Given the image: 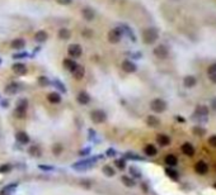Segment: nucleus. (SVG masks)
<instances>
[{"label":"nucleus","instance_id":"nucleus-17","mask_svg":"<svg viewBox=\"0 0 216 195\" xmlns=\"http://www.w3.org/2000/svg\"><path fill=\"white\" fill-rule=\"evenodd\" d=\"M196 82H197L196 77L190 75V76H186V77H184V80H183V85H184L187 89H191V88H193V86L196 85Z\"/></svg>","mask_w":216,"mask_h":195},{"label":"nucleus","instance_id":"nucleus-34","mask_svg":"<svg viewBox=\"0 0 216 195\" xmlns=\"http://www.w3.org/2000/svg\"><path fill=\"white\" fill-rule=\"evenodd\" d=\"M165 174L170 177V179H173V180H177L178 179V172L175 171V170H173V169H165Z\"/></svg>","mask_w":216,"mask_h":195},{"label":"nucleus","instance_id":"nucleus-20","mask_svg":"<svg viewBox=\"0 0 216 195\" xmlns=\"http://www.w3.org/2000/svg\"><path fill=\"white\" fill-rule=\"evenodd\" d=\"M182 152L184 153L186 156H193L195 155V148L191 143H184L182 146Z\"/></svg>","mask_w":216,"mask_h":195},{"label":"nucleus","instance_id":"nucleus-27","mask_svg":"<svg viewBox=\"0 0 216 195\" xmlns=\"http://www.w3.org/2000/svg\"><path fill=\"white\" fill-rule=\"evenodd\" d=\"M47 38H48V34H47L45 31H38V32L34 34V39H36L37 42H45Z\"/></svg>","mask_w":216,"mask_h":195},{"label":"nucleus","instance_id":"nucleus-46","mask_svg":"<svg viewBox=\"0 0 216 195\" xmlns=\"http://www.w3.org/2000/svg\"><path fill=\"white\" fill-rule=\"evenodd\" d=\"M211 108L214 110H216V98H214V99L211 100Z\"/></svg>","mask_w":216,"mask_h":195},{"label":"nucleus","instance_id":"nucleus-26","mask_svg":"<svg viewBox=\"0 0 216 195\" xmlns=\"http://www.w3.org/2000/svg\"><path fill=\"white\" fill-rule=\"evenodd\" d=\"M144 152L146 153L147 156H155L156 153H158V150L155 148V146H153V145H147V146H145V148H144Z\"/></svg>","mask_w":216,"mask_h":195},{"label":"nucleus","instance_id":"nucleus-15","mask_svg":"<svg viewBox=\"0 0 216 195\" xmlns=\"http://www.w3.org/2000/svg\"><path fill=\"white\" fill-rule=\"evenodd\" d=\"M10 47L14 48V50H22L25 47V41L23 38H17V39H13L11 43H10Z\"/></svg>","mask_w":216,"mask_h":195},{"label":"nucleus","instance_id":"nucleus-22","mask_svg":"<svg viewBox=\"0 0 216 195\" xmlns=\"http://www.w3.org/2000/svg\"><path fill=\"white\" fill-rule=\"evenodd\" d=\"M64 66H65L66 70H69V71L73 72L74 70H75V67L78 66V63L73 58H66V60H64Z\"/></svg>","mask_w":216,"mask_h":195},{"label":"nucleus","instance_id":"nucleus-14","mask_svg":"<svg viewBox=\"0 0 216 195\" xmlns=\"http://www.w3.org/2000/svg\"><path fill=\"white\" fill-rule=\"evenodd\" d=\"M73 75H74V77H75L76 80H82V79L84 77V75H85V68H84V66L78 65V66L75 67V70L73 71Z\"/></svg>","mask_w":216,"mask_h":195},{"label":"nucleus","instance_id":"nucleus-49","mask_svg":"<svg viewBox=\"0 0 216 195\" xmlns=\"http://www.w3.org/2000/svg\"><path fill=\"white\" fill-rule=\"evenodd\" d=\"M215 186H216V184H215Z\"/></svg>","mask_w":216,"mask_h":195},{"label":"nucleus","instance_id":"nucleus-7","mask_svg":"<svg viewBox=\"0 0 216 195\" xmlns=\"http://www.w3.org/2000/svg\"><path fill=\"white\" fill-rule=\"evenodd\" d=\"M96 162V160H83V161H79L73 165V169H76V170H88L93 166V163Z\"/></svg>","mask_w":216,"mask_h":195},{"label":"nucleus","instance_id":"nucleus-40","mask_svg":"<svg viewBox=\"0 0 216 195\" xmlns=\"http://www.w3.org/2000/svg\"><path fill=\"white\" fill-rule=\"evenodd\" d=\"M209 143H210V146L216 147V136H211V137L209 138Z\"/></svg>","mask_w":216,"mask_h":195},{"label":"nucleus","instance_id":"nucleus-31","mask_svg":"<svg viewBox=\"0 0 216 195\" xmlns=\"http://www.w3.org/2000/svg\"><path fill=\"white\" fill-rule=\"evenodd\" d=\"M102 171H103V174H104L106 176H108V177H112V176H115V170H113V167H112V166H110V165H106V166H103Z\"/></svg>","mask_w":216,"mask_h":195},{"label":"nucleus","instance_id":"nucleus-29","mask_svg":"<svg viewBox=\"0 0 216 195\" xmlns=\"http://www.w3.org/2000/svg\"><path fill=\"white\" fill-rule=\"evenodd\" d=\"M71 37V32L67 29V28H61L59 31V38L61 39H69Z\"/></svg>","mask_w":216,"mask_h":195},{"label":"nucleus","instance_id":"nucleus-41","mask_svg":"<svg viewBox=\"0 0 216 195\" xmlns=\"http://www.w3.org/2000/svg\"><path fill=\"white\" fill-rule=\"evenodd\" d=\"M57 3L61 5H70L73 3V0H57Z\"/></svg>","mask_w":216,"mask_h":195},{"label":"nucleus","instance_id":"nucleus-44","mask_svg":"<svg viewBox=\"0 0 216 195\" xmlns=\"http://www.w3.org/2000/svg\"><path fill=\"white\" fill-rule=\"evenodd\" d=\"M38 167H39L41 170H53V167H51V166H45V165H39Z\"/></svg>","mask_w":216,"mask_h":195},{"label":"nucleus","instance_id":"nucleus-42","mask_svg":"<svg viewBox=\"0 0 216 195\" xmlns=\"http://www.w3.org/2000/svg\"><path fill=\"white\" fill-rule=\"evenodd\" d=\"M130 172H131L133 176H136V177H139V176H140V172L136 170V167H131V169H130Z\"/></svg>","mask_w":216,"mask_h":195},{"label":"nucleus","instance_id":"nucleus-2","mask_svg":"<svg viewBox=\"0 0 216 195\" xmlns=\"http://www.w3.org/2000/svg\"><path fill=\"white\" fill-rule=\"evenodd\" d=\"M150 109L155 111V113H163L167 109V103L163 99H160V98H156V99H154L150 103Z\"/></svg>","mask_w":216,"mask_h":195},{"label":"nucleus","instance_id":"nucleus-35","mask_svg":"<svg viewBox=\"0 0 216 195\" xmlns=\"http://www.w3.org/2000/svg\"><path fill=\"white\" fill-rule=\"evenodd\" d=\"M62 150H64V147H62V145H60V143H57V145H55L53 146V148H52V152L55 153L56 156H59L60 153H62Z\"/></svg>","mask_w":216,"mask_h":195},{"label":"nucleus","instance_id":"nucleus-36","mask_svg":"<svg viewBox=\"0 0 216 195\" xmlns=\"http://www.w3.org/2000/svg\"><path fill=\"white\" fill-rule=\"evenodd\" d=\"M38 84L41 86H47L48 84H50V81H48V79L46 77V76H39L38 77Z\"/></svg>","mask_w":216,"mask_h":195},{"label":"nucleus","instance_id":"nucleus-1","mask_svg":"<svg viewBox=\"0 0 216 195\" xmlns=\"http://www.w3.org/2000/svg\"><path fill=\"white\" fill-rule=\"evenodd\" d=\"M159 38V32L156 28L149 27L142 31V41L145 45H154Z\"/></svg>","mask_w":216,"mask_h":195},{"label":"nucleus","instance_id":"nucleus-18","mask_svg":"<svg viewBox=\"0 0 216 195\" xmlns=\"http://www.w3.org/2000/svg\"><path fill=\"white\" fill-rule=\"evenodd\" d=\"M47 100L52 104H59L61 103V95L59 93H50L47 95Z\"/></svg>","mask_w":216,"mask_h":195},{"label":"nucleus","instance_id":"nucleus-21","mask_svg":"<svg viewBox=\"0 0 216 195\" xmlns=\"http://www.w3.org/2000/svg\"><path fill=\"white\" fill-rule=\"evenodd\" d=\"M19 90H20V85H19V84H17V82L9 84V85L7 86V89H5V91H7L8 94H16V93H18Z\"/></svg>","mask_w":216,"mask_h":195},{"label":"nucleus","instance_id":"nucleus-37","mask_svg":"<svg viewBox=\"0 0 216 195\" xmlns=\"http://www.w3.org/2000/svg\"><path fill=\"white\" fill-rule=\"evenodd\" d=\"M115 165H116L117 169H119V170H124L125 166H126V163H125L124 160H116V161H115Z\"/></svg>","mask_w":216,"mask_h":195},{"label":"nucleus","instance_id":"nucleus-4","mask_svg":"<svg viewBox=\"0 0 216 195\" xmlns=\"http://www.w3.org/2000/svg\"><path fill=\"white\" fill-rule=\"evenodd\" d=\"M153 53L155 54V57H158V58H160V60H165L168 56H169V50H168V47L164 46V45H159V46H156V47L154 48Z\"/></svg>","mask_w":216,"mask_h":195},{"label":"nucleus","instance_id":"nucleus-33","mask_svg":"<svg viewBox=\"0 0 216 195\" xmlns=\"http://www.w3.org/2000/svg\"><path fill=\"white\" fill-rule=\"evenodd\" d=\"M27 108H28V102H27L25 99H20V100H18V103H17V108L16 109H19V110H27Z\"/></svg>","mask_w":216,"mask_h":195},{"label":"nucleus","instance_id":"nucleus-5","mask_svg":"<svg viewBox=\"0 0 216 195\" xmlns=\"http://www.w3.org/2000/svg\"><path fill=\"white\" fill-rule=\"evenodd\" d=\"M121 37H122V31L119 28H113V29L108 32V41L111 43H118L121 41Z\"/></svg>","mask_w":216,"mask_h":195},{"label":"nucleus","instance_id":"nucleus-25","mask_svg":"<svg viewBox=\"0 0 216 195\" xmlns=\"http://www.w3.org/2000/svg\"><path fill=\"white\" fill-rule=\"evenodd\" d=\"M156 141H158V143L160 146H168L170 143V138L168 136H165V134H159L156 137Z\"/></svg>","mask_w":216,"mask_h":195},{"label":"nucleus","instance_id":"nucleus-38","mask_svg":"<svg viewBox=\"0 0 216 195\" xmlns=\"http://www.w3.org/2000/svg\"><path fill=\"white\" fill-rule=\"evenodd\" d=\"M193 132H195V134H197V136H204V134H205V129H202V128H200V127H195Z\"/></svg>","mask_w":216,"mask_h":195},{"label":"nucleus","instance_id":"nucleus-8","mask_svg":"<svg viewBox=\"0 0 216 195\" xmlns=\"http://www.w3.org/2000/svg\"><path fill=\"white\" fill-rule=\"evenodd\" d=\"M136 65H135L133 62H131V61H128V60H125L124 62H122V70L125 72H127V74H132V72H135L136 71Z\"/></svg>","mask_w":216,"mask_h":195},{"label":"nucleus","instance_id":"nucleus-6","mask_svg":"<svg viewBox=\"0 0 216 195\" xmlns=\"http://www.w3.org/2000/svg\"><path fill=\"white\" fill-rule=\"evenodd\" d=\"M67 53H69V56L73 58H79L83 53V50H82V47H80V45L74 43V45L69 46V48H67Z\"/></svg>","mask_w":216,"mask_h":195},{"label":"nucleus","instance_id":"nucleus-45","mask_svg":"<svg viewBox=\"0 0 216 195\" xmlns=\"http://www.w3.org/2000/svg\"><path fill=\"white\" fill-rule=\"evenodd\" d=\"M24 56H27V53H18V54L13 56V58H22V57H24Z\"/></svg>","mask_w":216,"mask_h":195},{"label":"nucleus","instance_id":"nucleus-16","mask_svg":"<svg viewBox=\"0 0 216 195\" xmlns=\"http://www.w3.org/2000/svg\"><path fill=\"white\" fill-rule=\"evenodd\" d=\"M16 138H17V141H18L19 143H22V145H25V143L29 142V136L25 132H23V131L18 132V133L16 134Z\"/></svg>","mask_w":216,"mask_h":195},{"label":"nucleus","instance_id":"nucleus-12","mask_svg":"<svg viewBox=\"0 0 216 195\" xmlns=\"http://www.w3.org/2000/svg\"><path fill=\"white\" fill-rule=\"evenodd\" d=\"M196 117L198 118H202V119H205L207 115H209V108L205 106V105H198L196 108Z\"/></svg>","mask_w":216,"mask_h":195},{"label":"nucleus","instance_id":"nucleus-19","mask_svg":"<svg viewBox=\"0 0 216 195\" xmlns=\"http://www.w3.org/2000/svg\"><path fill=\"white\" fill-rule=\"evenodd\" d=\"M146 123H147V125H149V127L156 128V127H159L160 120H159V118H156V117H154V115H149V117L146 118Z\"/></svg>","mask_w":216,"mask_h":195},{"label":"nucleus","instance_id":"nucleus-11","mask_svg":"<svg viewBox=\"0 0 216 195\" xmlns=\"http://www.w3.org/2000/svg\"><path fill=\"white\" fill-rule=\"evenodd\" d=\"M195 169H196V172H197V174L205 175V174L209 171V166H207V163L204 162V161H198V162L196 163V166H195Z\"/></svg>","mask_w":216,"mask_h":195},{"label":"nucleus","instance_id":"nucleus-32","mask_svg":"<svg viewBox=\"0 0 216 195\" xmlns=\"http://www.w3.org/2000/svg\"><path fill=\"white\" fill-rule=\"evenodd\" d=\"M29 155H32L33 157H39V156H41L42 155V152H41V150H39L37 146H32L31 148H29Z\"/></svg>","mask_w":216,"mask_h":195},{"label":"nucleus","instance_id":"nucleus-3","mask_svg":"<svg viewBox=\"0 0 216 195\" xmlns=\"http://www.w3.org/2000/svg\"><path fill=\"white\" fill-rule=\"evenodd\" d=\"M90 119L94 123L101 124V123H104L107 120V114L104 113L103 110H101V109H96V110H93L92 113H90Z\"/></svg>","mask_w":216,"mask_h":195},{"label":"nucleus","instance_id":"nucleus-47","mask_svg":"<svg viewBox=\"0 0 216 195\" xmlns=\"http://www.w3.org/2000/svg\"><path fill=\"white\" fill-rule=\"evenodd\" d=\"M115 151H112V150H110V151H108V155H110V156H115Z\"/></svg>","mask_w":216,"mask_h":195},{"label":"nucleus","instance_id":"nucleus-10","mask_svg":"<svg viewBox=\"0 0 216 195\" xmlns=\"http://www.w3.org/2000/svg\"><path fill=\"white\" fill-rule=\"evenodd\" d=\"M76 100H78L79 104L87 105V104L90 102V96H89V94L85 93V91H80V93L78 94V96H76Z\"/></svg>","mask_w":216,"mask_h":195},{"label":"nucleus","instance_id":"nucleus-28","mask_svg":"<svg viewBox=\"0 0 216 195\" xmlns=\"http://www.w3.org/2000/svg\"><path fill=\"white\" fill-rule=\"evenodd\" d=\"M164 161H165V163H167L168 166H175V165L178 163V158L175 157L174 155H168V156H165Z\"/></svg>","mask_w":216,"mask_h":195},{"label":"nucleus","instance_id":"nucleus-13","mask_svg":"<svg viewBox=\"0 0 216 195\" xmlns=\"http://www.w3.org/2000/svg\"><path fill=\"white\" fill-rule=\"evenodd\" d=\"M11 70H13V72L17 74V75H24L27 72V67L24 63H14L11 66Z\"/></svg>","mask_w":216,"mask_h":195},{"label":"nucleus","instance_id":"nucleus-48","mask_svg":"<svg viewBox=\"0 0 216 195\" xmlns=\"http://www.w3.org/2000/svg\"><path fill=\"white\" fill-rule=\"evenodd\" d=\"M0 63H2V60H0Z\"/></svg>","mask_w":216,"mask_h":195},{"label":"nucleus","instance_id":"nucleus-30","mask_svg":"<svg viewBox=\"0 0 216 195\" xmlns=\"http://www.w3.org/2000/svg\"><path fill=\"white\" fill-rule=\"evenodd\" d=\"M121 181H122L124 185L127 186V188H133L135 186V180L128 177V176H122L121 177Z\"/></svg>","mask_w":216,"mask_h":195},{"label":"nucleus","instance_id":"nucleus-9","mask_svg":"<svg viewBox=\"0 0 216 195\" xmlns=\"http://www.w3.org/2000/svg\"><path fill=\"white\" fill-rule=\"evenodd\" d=\"M82 15H83V18L85 19V20H88V22H92V20H94V18H96V13H94V10L93 9H90V8H84L83 10H82Z\"/></svg>","mask_w":216,"mask_h":195},{"label":"nucleus","instance_id":"nucleus-43","mask_svg":"<svg viewBox=\"0 0 216 195\" xmlns=\"http://www.w3.org/2000/svg\"><path fill=\"white\" fill-rule=\"evenodd\" d=\"M126 156H127V157H131V160H142L140 156H137V155H132V153H127Z\"/></svg>","mask_w":216,"mask_h":195},{"label":"nucleus","instance_id":"nucleus-39","mask_svg":"<svg viewBox=\"0 0 216 195\" xmlns=\"http://www.w3.org/2000/svg\"><path fill=\"white\" fill-rule=\"evenodd\" d=\"M10 169H11L10 165H3V166H0V172H8V171H10Z\"/></svg>","mask_w":216,"mask_h":195},{"label":"nucleus","instance_id":"nucleus-23","mask_svg":"<svg viewBox=\"0 0 216 195\" xmlns=\"http://www.w3.org/2000/svg\"><path fill=\"white\" fill-rule=\"evenodd\" d=\"M207 75H209V79H210L214 84H216V63H212V65L209 67Z\"/></svg>","mask_w":216,"mask_h":195},{"label":"nucleus","instance_id":"nucleus-24","mask_svg":"<svg viewBox=\"0 0 216 195\" xmlns=\"http://www.w3.org/2000/svg\"><path fill=\"white\" fill-rule=\"evenodd\" d=\"M16 188H17V184L7 185L4 189H2V191H0V195H11L13 193L16 191Z\"/></svg>","mask_w":216,"mask_h":195}]
</instances>
